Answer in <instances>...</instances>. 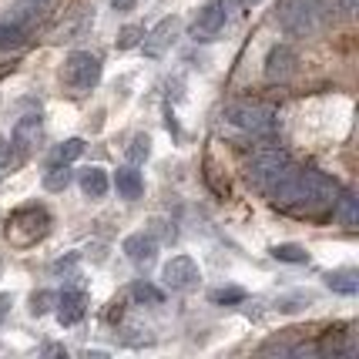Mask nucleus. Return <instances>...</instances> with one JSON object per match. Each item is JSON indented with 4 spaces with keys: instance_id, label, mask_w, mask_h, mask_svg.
I'll return each instance as SVG.
<instances>
[{
    "instance_id": "5701e85b",
    "label": "nucleus",
    "mask_w": 359,
    "mask_h": 359,
    "mask_svg": "<svg viewBox=\"0 0 359 359\" xmlns=\"http://www.w3.org/2000/svg\"><path fill=\"white\" fill-rule=\"evenodd\" d=\"M272 255L279 259V262H309V252L302 249V245H292V242H285V245H276Z\"/></svg>"
},
{
    "instance_id": "7c9ffc66",
    "label": "nucleus",
    "mask_w": 359,
    "mask_h": 359,
    "mask_svg": "<svg viewBox=\"0 0 359 359\" xmlns=\"http://www.w3.org/2000/svg\"><path fill=\"white\" fill-rule=\"evenodd\" d=\"M339 4V11H346V14H356V7H359V0H336Z\"/></svg>"
},
{
    "instance_id": "20e7f679",
    "label": "nucleus",
    "mask_w": 359,
    "mask_h": 359,
    "mask_svg": "<svg viewBox=\"0 0 359 359\" xmlns=\"http://www.w3.org/2000/svg\"><path fill=\"white\" fill-rule=\"evenodd\" d=\"M225 121L238 131H245L252 138H269L276 131V114L272 108L259 104V101H235L225 108Z\"/></svg>"
},
{
    "instance_id": "f03ea898",
    "label": "nucleus",
    "mask_w": 359,
    "mask_h": 359,
    "mask_svg": "<svg viewBox=\"0 0 359 359\" xmlns=\"http://www.w3.org/2000/svg\"><path fill=\"white\" fill-rule=\"evenodd\" d=\"M47 232H50V215H47V208H41V205H24V208H17L14 215L7 219V229H4L7 242L17 245V249H31V245H37Z\"/></svg>"
},
{
    "instance_id": "4468645a",
    "label": "nucleus",
    "mask_w": 359,
    "mask_h": 359,
    "mask_svg": "<svg viewBox=\"0 0 359 359\" xmlns=\"http://www.w3.org/2000/svg\"><path fill=\"white\" fill-rule=\"evenodd\" d=\"M57 302V319L61 326H78L84 313H88V296L84 292H64V296L54 299Z\"/></svg>"
},
{
    "instance_id": "393cba45",
    "label": "nucleus",
    "mask_w": 359,
    "mask_h": 359,
    "mask_svg": "<svg viewBox=\"0 0 359 359\" xmlns=\"http://www.w3.org/2000/svg\"><path fill=\"white\" fill-rule=\"evenodd\" d=\"M208 299H212L215 306H232V302H242L245 292H242L238 285H225V289H212V296Z\"/></svg>"
},
{
    "instance_id": "dca6fc26",
    "label": "nucleus",
    "mask_w": 359,
    "mask_h": 359,
    "mask_svg": "<svg viewBox=\"0 0 359 359\" xmlns=\"http://www.w3.org/2000/svg\"><path fill=\"white\" fill-rule=\"evenodd\" d=\"M326 285L339 296H356L359 292V272L356 269H332L326 276Z\"/></svg>"
},
{
    "instance_id": "f3484780",
    "label": "nucleus",
    "mask_w": 359,
    "mask_h": 359,
    "mask_svg": "<svg viewBox=\"0 0 359 359\" xmlns=\"http://www.w3.org/2000/svg\"><path fill=\"white\" fill-rule=\"evenodd\" d=\"M81 191L88 198H104L108 195V175H104V168H97V165L84 168L81 172Z\"/></svg>"
},
{
    "instance_id": "cd10ccee",
    "label": "nucleus",
    "mask_w": 359,
    "mask_h": 359,
    "mask_svg": "<svg viewBox=\"0 0 359 359\" xmlns=\"http://www.w3.org/2000/svg\"><path fill=\"white\" fill-rule=\"evenodd\" d=\"M11 165H17L14 148H11V141L7 138H0V168H11Z\"/></svg>"
},
{
    "instance_id": "a211bd4d",
    "label": "nucleus",
    "mask_w": 359,
    "mask_h": 359,
    "mask_svg": "<svg viewBox=\"0 0 359 359\" xmlns=\"http://www.w3.org/2000/svg\"><path fill=\"white\" fill-rule=\"evenodd\" d=\"M332 215L343 222V229H356V222H359L356 198H353V195H339V198H336V205H332Z\"/></svg>"
},
{
    "instance_id": "9d476101",
    "label": "nucleus",
    "mask_w": 359,
    "mask_h": 359,
    "mask_svg": "<svg viewBox=\"0 0 359 359\" xmlns=\"http://www.w3.org/2000/svg\"><path fill=\"white\" fill-rule=\"evenodd\" d=\"M178 31H182V20H178L175 14L165 17V20H158L155 31L141 37V47H144V54H148V57H161V54H165V50L172 47L175 37H178Z\"/></svg>"
},
{
    "instance_id": "0eeeda50",
    "label": "nucleus",
    "mask_w": 359,
    "mask_h": 359,
    "mask_svg": "<svg viewBox=\"0 0 359 359\" xmlns=\"http://www.w3.org/2000/svg\"><path fill=\"white\" fill-rule=\"evenodd\" d=\"M202 279V272H198V262L191 259V255H175L165 262L161 269V282L172 289V292H191L195 285Z\"/></svg>"
},
{
    "instance_id": "a878e982",
    "label": "nucleus",
    "mask_w": 359,
    "mask_h": 359,
    "mask_svg": "<svg viewBox=\"0 0 359 359\" xmlns=\"http://www.w3.org/2000/svg\"><path fill=\"white\" fill-rule=\"evenodd\" d=\"M24 44V31L14 27L11 20H0V47H20Z\"/></svg>"
},
{
    "instance_id": "473e14b6",
    "label": "nucleus",
    "mask_w": 359,
    "mask_h": 359,
    "mask_svg": "<svg viewBox=\"0 0 359 359\" xmlns=\"http://www.w3.org/2000/svg\"><path fill=\"white\" fill-rule=\"evenodd\" d=\"M0 269H4V266H0Z\"/></svg>"
},
{
    "instance_id": "39448f33",
    "label": "nucleus",
    "mask_w": 359,
    "mask_h": 359,
    "mask_svg": "<svg viewBox=\"0 0 359 359\" xmlns=\"http://www.w3.org/2000/svg\"><path fill=\"white\" fill-rule=\"evenodd\" d=\"M276 20L285 34H313L323 24V0H282Z\"/></svg>"
},
{
    "instance_id": "bb28decb",
    "label": "nucleus",
    "mask_w": 359,
    "mask_h": 359,
    "mask_svg": "<svg viewBox=\"0 0 359 359\" xmlns=\"http://www.w3.org/2000/svg\"><path fill=\"white\" fill-rule=\"evenodd\" d=\"M54 292H34L31 296V313L34 316H47L50 313V306H54Z\"/></svg>"
},
{
    "instance_id": "4be33fe9",
    "label": "nucleus",
    "mask_w": 359,
    "mask_h": 359,
    "mask_svg": "<svg viewBox=\"0 0 359 359\" xmlns=\"http://www.w3.org/2000/svg\"><path fill=\"white\" fill-rule=\"evenodd\" d=\"M148 155H151V138L148 135H135L131 144H128V161L141 165V161H148Z\"/></svg>"
},
{
    "instance_id": "9b49d317",
    "label": "nucleus",
    "mask_w": 359,
    "mask_h": 359,
    "mask_svg": "<svg viewBox=\"0 0 359 359\" xmlns=\"http://www.w3.org/2000/svg\"><path fill=\"white\" fill-rule=\"evenodd\" d=\"M296 67H299V54L289 44H276L272 50H269V57H266V78L272 81V84L289 81L292 74H296Z\"/></svg>"
},
{
    "instance_id": "ddd939ff",
    "label": "nucleus",
    "mask_w": 359,
    "mask_h": 359,
    "mask_svg": "<svg viewBox=\"0 0 359 359\" xmlns=\"http://www.w3.org/2000/svg\"><path fill=\"white\" fill-rule=\"evenodd\" d=\"M121 252L138 269H148V266H155V259H158V242L151 232H135L121 242Z\"/></svg>"
},
{
    "instance_id": "c756f323",
    "label": "nucleus",
    "mask_w": 359,
    "mask_h": 359,
    "mask_svg": "<svg viewBox=\"0 0 359 359\" xmlns=\"http://www.w3.org/2000/svg\"><path fill=\"white\" fill-rule=\"evenodd\" d=\"M135 4H138V0H111V7H114V11H121V14L135 11Z\"/></svg>"
},
{
    "instance_id": "6ab92c4d",
    "label": "nucleus",
    "mask_w": 359,
    "mask_h": 359,
    "mask_svg": "<svg viewBox=\"0 0 359 359\" xmlns=\"http://www.w3.org/2000/svg\"><path fill=\"white\" fill-rule=\"evenodd\" d=\"M71 185V168L64 161H50V168L44 172V188L47 191H64Z\"/></svg>"
},
{
    "instance_id": "aec40b11",
    "label": "nucleus",
    "mask_w": 359,
    "mask_h": 359,
    "mask_svg": "<svg viewBox=\"0 0 359 359\" xmlns=\"http://www.w3.org/2000/svg\"><path fill=\"white\" fill-rule=\"evenodd\" d=\"M84 155V141L81 138H67L64 141V144H57V148H54V161H64V165H71V161H74V158H81Z\"/></svg>"
},
{
    "instance_id": "f8f14e48",
    "label": "nucleus",
    "mask_w": 359,
    "mask_h": 359,
    "mask_svg": "<svg viewBox=\"0 0 359 359\" xmlns=\"http://www.w3.org/2000/svg\"><path fill=\"white\" fill-rule=\"evenodd\" d=\"M37 141H41V114H24L14 128V138H11V148L17 151V165L37 148Z\"/></svg>"
},
{
    "instance_id": "6e6552de",
    "label": "nucleus",
    "mask_w": 359,
    "mask_h": 359,
    "mask_svg": "<svg viewBox=\"0 0 359 359\" xmlns=\"http://www.w3.org/2000/svg\"><path fill=\"white\" fill-rule=\"evenodd\" d=\"M229 20V4L225 0H208L191 20V37L195 41H215Z\"/></svg>"
},
{
    "instance_id": "2eb2a0df",
    "label": "nucleus",
    "mask_w": 359,
    "mask_h": 359,
    "mask_svg": "<svg viewBox=\"0 0 359 359\" xmlns=\"http://www.w3.org/2000/svg\"><path fill=\"white\" fill-rule=\"evenodd\" d=\"M114 188H118V195L125 202H138L141 195H144V178L135 168H118L114 172Z\"/></svg>"
},
{
    "instance_id": "1a4fd4ad",
    "label": "nucleus",
    "mask_w": 359,
    "mask_h": 359,
    "mask_svg": "<svg viewBox=\"0 0 359 359\" xmlns=\"http://www.w3.org/2000/svg\"><path fill=\"white\" fill-rule=\"evenodd\" d=\"M319 356H336V359H356L359 356V329L346 326L336 329V332H326L319 346H316Z\"/></svg>"
},
{
    "instance_id": "423d86ee",
    "label": "nucleus",
    "mask_w": 359,
    "mask_h": 359,
    "mask_svg": "<svg viewBox=\"0 0 359 359\" xmlns=\"http://www.w3.org/2000/svg\"><path fill=\"white\" fill-rule=\"evenodd\" d=\"M64 81L74 91H91V88H97V81H101V61L94 57L91 50L67 54V61H64Z\"/></svg>"
},
{
    "instance_id": "c85d7f7f",
    "label": "nucleus",
    "mask_w": 359,
    "mask_h": 359,
    "mask_svg": "<svg viewBox=\"0 0 359 359\" xmlns=\"http://www.w3.org/2000/svg\"><path fill=\"white\" fill-rule=\"evenodd\" d=\"M11 306H14V296L11 292H0V323H4V316L11 313Z\"/></svg>"
},
{
    "instance_id": "f257e3e1",
    "label": "nucleus",
    "mask_w": 359,
    "mask_h": 359,
    "mask_svg": "<svg viewBox=\"0 0 359 359\" xmlns=\"http://www.w3.org/2000/svg\"><path fill=\"white\" fill-rule=\"evenodd\" d=\"M269 198L282 212L313 219V215L332 212V205L339 198V185L323 172H296V168H289L276 185L269 188Z\"/></svg>"
},
{
    "instance_id": "b1692460",
    "label": "nucleus",
    "mask_w": 359,
    "mask_h": 359,
    "mask_svg": "<svg viewBox=\"0 0 359 359\" xmlns=\"http://www.w3.org/2000/svg\"><path fill=\"white\" fill-rule=\"evenodd\" d=\"M141 37H144V27H138V24L121 27V34H118V50H131V47H138Z\"/></svg>"
},
{
    "instance_id": "7ed1b4c3",
    "label": "nucleus",
    "mask_w": 359,
    "mask_h": 359,
    "mask_svg": "<svg viewBox=\"0 0 359 359\" xmlns=\"http://www.w3.org/2000/svg\"><path fill=\"white\" fill-rule=\"evenodd\" d=\"M292 165H289V155L282 151V148H269V144H262V148H255L249 158V165H245V175H249V182L259 191H266L279 182L282 175L289 172Z\"/></svg>"
},
{
    "instance_id": "412c9836",
    "label": "nucleus",
    "mask_w": 359,
    "mask_h": 359,
    "mask_svg": "<svg viewBox=\"0 0 359 359\" xmlns=\"http://www.w3.org/2000/svg\"><path fill=\"white\" fill-rule=\"evenodd\" d=\"M131 296L138 299V302H148V306H161V302H165V292L155 289L151 282H135V285H131Z\"/></svg>"
},
{
    "instance_id": "2f4dec72",
    "label": "nucleus",
    "mask_w": 359,
    "mask_h": 359,
    "mask_svg": "<svg viewBox=\"0 0 359 359\" xmlns=\"http://www.w3.org/2000/svg\"><path fill=\"white\" fill-rule=\"evenodd\" d=\"M235 7H245V11H249V7H255V4H262V0H232Z\"/></svg>"
}]
</instances>
